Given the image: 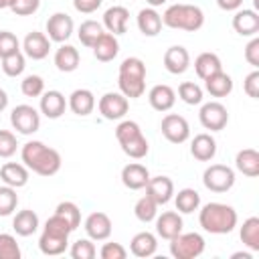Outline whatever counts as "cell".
Returning a JSON list of instances; mask_svg holds the SVG:
<instances>
[{
	"mask_svg": "<svg viewBox=\"0 0 259 259\" xmlns=\"http://www.w3.org/2000/svg\"><path fill=\"white\" fill-rule=\"evenodd\" d=\"M49 51H51V38L45 32L32 30L22 40V53L32 61H42L45 57H49Z\"/></svg>",
	"mask_w": 259,
	"mask_h": 259,
	"instance_id": "obj_13",
	"label": "cell"
},
{
	"mask_svg": "<svg viewBox=\"0 0 259 259\" xmlns=\"http://www.w3.org/2000/svg\"><path fill=\"white\" fill-rule=\"evenodd\" d=\"M79 51L73 47V45H61L57 51H55V67L61 71V73H73L77 67H79Z\"/></svg>",
	"mask_w": 259,
	"mask_h": 259,
	"instance_id": "obj_31",
	"label": "cell"
},
{
	"mask_svg": "<svg viewBox=\"0 0 259 259\" xmlns=\"http://www.w3.org/2000/svg\"><path fill=\"white\" fill-rule=\"evenodd\" d=\"M16 148H18V142H16V136L8 130H0V158H10L16 154Z\"/></svg>",
	"mask_w": 259,
	"mask_h": 259,
	"instance_id": "obj_47",
	"label": "cell"
},
{
	"mask_svg": "<svg viewBox=\"0 0 259 259\" xmlns=\"http://www.w3.org/2000/svg\"><path fill=\"white\" fill-rule=\"evenodd\" d=\"M127 20H130V10L125 6H109L103 12V28H107V32L119 36L127 30Z\"/></svg>",
	"mask_w": 259,
	"mask_h": 259,
	"instance_id": "obj_20",
	"label": "cell"
},
{
	"mask_svg": "<svg viewBox=\"0 0 259 259\" xmlns=\"http://www.w3.org/2000/svg\"><path fill=\"white\" fill-rule=\"evenodd\" d=\"M75 30V22L67 12H55L47 20V36L51 42H67Z\"/></svg>",
	"mask_w": 259,
	"mask_h": 259,
	"instance_id": "obj_11",
	"label": "cell"
},
{
	"mask_svg": "<svg viewBox=\"0 0 259 259\" xmlns=\"http://www.w3.org/2000/svg\"><path fill=\"white\" fill-rule=\"evenodd\" d=\"M0 180L12 188H22L28 184V168L20 162H6L0 166Z\"/></svg>",
	"mask_w": 259,
	"mask_h": 259,
	"instance_id": "obj_24",
	"label": "cell"
},
{
	"mask_svg": "<svg viewBox=\"0 0 259 259\" xmlns=\"http://www.w3.org/2000/svg\"><path fill=\"white\" fill-rule=\"evenodd\" d=\"M91 49H93V55H95L97 61L109 63V61H113V59L117 57V53H119V42H117V36H115V34L103 32V34L95 40V45H93Z\"/></svg>",
	"mask_w": 259,
	"mask_h": 259,
	"instance_id": "obj_28",
	"label": "cell"
},
{
	"mask_svg": "<svg viewBox=\"0 0 259 259\" xmlns=\"http://www.w3.org/2000/svg\"><path fill=\"white\" fill-rule=\"evenodd\" d=\"M18 206V194H16V188L8 186V184H2L0 186V217H8L16 210Z\"/></svg>",
	"mask_w": 259,
	"mask_h": 259,
	"instance_id": "obj_42",
	"label": "cell"
},
{
	"mask_svg": "<svg viewBox=\"0 0 259 259\" xmlns=\"http://www.w3.org/2000/svg\"><path fill=\"white\" fill-rule=\"evenodd\" d=\"M101 259H125L127 251L121 243H103V247L99 249Z\"/></svg>",
	"mask_w": 259,
	"mask_h": 259,
	"instance_id": "obj_49",
	"label": "cell"
},
{
	"mask_svg": "<svg viewBox=\"0 0 259 259\" xmlns=\"http://www.w3.org/2000/svg\"><path fill=\"white\" fill-rule=\"evenodd\" d=\"M245 61L251 65V67H259V38L257 36H251V40L247 42L245 47Z\"/></svg>",
	"mask_w": 259,
	"mask_h": 259,
	"instance_id": "obj_52",
	"label": "cell"
},
{
	"mask_svg": "<svg viewBox=\"0 0 259 259\" xmlns=\"http://www.w3.org/2000/svg\"><path fill=\"white\" fill-rule=\"evenodd\" d=\"M20 91L24 97H40L45 93V81L40 75H26L20 81Z\"/></svg>",
	"mask_w": 259,
	"mask_h": 259,
	"instance_id": "obj_43",
	"label": "cell"
},
{
	"mask_svg": "<svg viewBox=\"0 0 259 259\" xmlns=\"http://www.w3.org/2000/svg\"><path fill=\"white\" fill-rule=\"evenodd\" d=\"M136 22H138V28L144 36H158L162 26H164L162 24V14L152 6L142 8L136 16Z\"/></svg>",
	"mask_w": 259,
	"mask_h": 259,
	"instance_id": "obj_23",
	"label": "cell"
},
{
	"mask_svg": "<svg viewBox=\"0 0 259 259\" xmlns=\"http://www.w3.org/2000/svg\"><path fill=\"white\" fill-rule=\"evenodd\" d=\"M67 247H69V235H59V233H51L42 229L40 239H38V249L42 255H49V257L63 255Z\"/></svg>",
	"mask_w": 259,
	"mask_h": 259,
	"instance_id": "obj_25",
	"label": "cell"
},
{
	"mask_svg": "<svg viewBox=\"0 0 259 259\" xmlns=\"http://www.w3.org/2000/svg\"><path fill=\"white\" fill-rule=\"evenodd\" d=\"M233 28L241 36H255L259 32V14L253 8H239V10H235Z\"/></svg>",
	"mask_w": 259,
	"mask_h": 259,
	"instance_id": "obj_18",
	"label": "cell"
},
{
	"mask_svg": "<svg viewBox=\"0 0 259 259\" xmlns=\"http://www.w3.org/2000/svg\"><path fill=\"white\" fill-rule=\"evenodd\" d=\"M69 255L73 259H93L97 255V249H95V245H93L91 239H79V241H75L71 245Z\"/></svg>",
	"mask_w": 259,
	"mask_h": 259,
	"instance_id": "obj_44",
	"label": "cell"
},
{
	"mask_svg": "<svg viewBox=\"0 0 259 259\" xmlns=\"http://www.w3.org/2000/svg\"><path fill=\"white\" fill-rule=\"evenodd\" d=\"M194 71H196V75L204 81L206 77H210V75L223 71V63H221L219 55L206 51V53H200V55L194 59Z\"/></svg>",
	"mask_w": 259,
	"mask_h": 259,
	"instance_id": "obj_33",
	"label": "cell"
},
{
	"mask_svg": "<svg viewBox=\"0 0 259 259\" xmlns=\"http://www.w3.org/2000/svg\"><path fill=\"white\" fill-rule=\"evenodd\" d=\"M134 214L140 223H152L158 214V204L154 198H150L148 194H144L142 198H138V202L134 204Z\"/></svg>",
	"mask_w": 259,
	"mask_h": 259,
	"instance_id": "obj_39",
	"label": "cell"
},
{
	"mask_svg": "<svg viewBox=\"0 0 259 259\" xmlns=\"http://www.w3.org/2000/svg\"><path fill=\"white\" fill-rule=\"evenodd\" d=\"M14 2L16 0H0V8H12Z\"/></svg>",
	"mask_w": 259,
	"mask_h": 259,
	"instance_id": "obj_57",
	"label": "cell"
},
{
	"mask_svg": "<svg viewBox=\"0 0 259 259\" xmlns=\"http://www.w3.org/2000/svg\"><path fill=\"white\" fill-rule=\"evenodd\" d=\"M148 180H150V170L144 164H140V162H132V164H125L121 168V182L130 190L146 188Z\"/></svg>",
	"mask_w": 259,
	"mask_h": 259,
	"instance_id": "obj_19",
	"label": "cell"
},
{
	"mask_svg": "<svg viewBox=\"0 0 259 259\" xmlns=\"http://www.w3.org/2000/svg\"><path fill=\"white\" fill-rule=\"evenodd\" d=\"M190 154L198 162H210L217 156V140L210 134H198L190 142Z\"/></svg>",
	"mask_w": 259,
	"mask_h": 259,
	"instance_id": "obj_27",
	"label": "cell"
},
{
	"mask_svg": "<svg viewBox=\"0 0 259 259\" xmlns=\"http://www.w3.org/2000/svg\"><path fill=\"white\" fill-rule=\"evenodd\" d=\"M204 89L210 93V97H227L233 91V79L225 71H219L204 79Z\"/></svg>",
	"mask_w": 259,
	"mask_h": 259,
	"instance_id": "obj_32",
	"label": "cell"
},
{
	"mask_svg": "<svg viewBox=\"0 0 259 259\" xmlns=\"http://www.w3.org/2000/svg\"><path fill=\"white\" fill-rule=\"evenodd\" d=\"M101 34H103V24L97 22V20H83L79 24V30H77V36H79L81 45L87 47V49H91Z\"/></svg>",
	"mask_w": 259,
	"mask_h": 259,
	"instance_id": "obj_37",
	"label": "cell"
},
{
	"mask_svg": "<svg viewBox=\"0 0 259 259\" xmlns=\"http://www.w3.org/2000/svg\"><path fill=\"white\" fill-rule=\"evenodd\" d=\"M172 198H174L176 210L182 214H190L200 208V194L194 188H180L178 192H174Z\"/></svg>",
	"mask_w": 259,
	"mask_h": 259,
	"instance_id": "obj_34",
	"label": "cell"
},
{
	"mask_svg": "<svg viewBox=\"0 0 259 259\" xmlns=\"http://www.w3.org/2000/svg\"><path fill=\"white\" fill-rule=\"evenodd\" d=\"M198 121H200V125L204 130L221 132L229 123V111H227V107L221 101H208V103H202L200 105Z\"/></svg>",
	"mask_w": 259,
	"mask_h": 259,
	"instance_id": "obj_9",
	"label": "cell"
},
{
	"mask_svg": "<svg viewBox=\"0 0 259 259\" xmlns=\"http://www.w3.org/2000/svg\"><path fill=\"white\" fill-rule=\"evenodd\" d=\"M168 0H146V4L148 6H152V8H158V6H162V4H166Z\"/></svg>",
	"mask_w": 259,
	"mask_h": 259,
	"instance_id": "obj_56",
	"label": "cell"
},
{
	"mask_svg": "<svg viewBox=\"0 0 259 259\" xmlns=\"http://www.w3.org/2000/svg\"><path fill=\"white\" fill-rule=\"evenodd\" d=\"M83 229H85V233L91 241H105V239H109L113 225H111V219L105 212L95 210V212L87 214V219L83 223Z\"/></svg>",
	"mask_w": 259,
	"mask_h": 259,
	"instance_id": "obj_12",
	"label": "cell"
},
{
	"mask_svg": "<svg viewBox=\"0 0 259 259\" xmlns=\"http://www.w3.org/2000/svg\"><path fill=\"white\" fill-rule=\"evenodd\" d=\"M160 130H162V136L170 144H184L190 138V125H188L186 117H182L178 113H166L162 117Z\"/></svg>",
	"mask_w": 259,
	"mask_h": 259,
	"instance_id": "obj_10",
	"label": "cell"
},
{
	"mask_svg": "<svg viewBox=\"0 0 259 259\" xmlns=\"http://www.w3.org/2000/svg\"><path fill=\"white\" fill-rule=\"evenodd\" d=\"M204 237L200 233H178L170 239V253L176 259H196L204 253Z\"/></svg>",
	"mask_w": 259,
	"mask_h": 259,
	"instance_id": "obj_5",
	"label": "cell"
},
{
	"mask_svg": "<svg viewBox=\"0 0 259 259\" xmlns=\"http://www.w3.org/2000/svg\"><path fill=\"white\" fill-rule=\"evenodd\" d=\"M20 158H22V164L28 170H32L38 176H47V178L55 176L61 170V164H63L61 154L55 148H51V146H47L38 140L26 142L20 148Z\"/></svg>",
	"mask_w": 259,
	"mask_h": 259,
	"instance_id": "obj_1",
	"label": "cell"
},
{
	"mask_svg": "<svg viewBox=\"0 0 259 259\" xmlns=\"http://www.w3.org/2000/svg\"><path fill=\"white\" fill-rule=\"evenodd\" d=\"M0 61H2V63H0V69H2L4 75H8V77H20V75L24 73V69H26V57H24L22 51L12 53V55H8V57H2Z\"/></svg>",
	"mask_w": 259,
	"mask_h": 259,
	"instance_id": "obj_38",
	"label": "cell"
},
{
	"mask_svg": "<svg viewBox=\"0 0 259 259\" xmlns=\"http://www.w3.org/2000/svg\"><path fill=\"white\" fill-rule=\"evenodd\" d=\"M0 10H2V8H0Z\"/></svg>",
	"mask_w": 259,
	"mask_h": 259,
	"instance_id": "obj_58",
	"label": "cell"
},
{
	"mask_svg": "<svg viewBox=\"0 0 259 259\" xmlns=\"http://www.w3.org/2000/svg\"><path fill=\"white\" fill-rule=\"evenodd\" d=\"M156 249H158V239H156V235L150 233V231H140V233H136V235L132 237V241H130V251H132V255H136V257H140V259L152 257V255L156 253Z\"/></svg>",
	"mask_w": 259,
	"mask_h": 259,
	"instance_id": "obj_26",
	"label": "cell"
},
{
	"mask_svg": "<svg viewBox=\"0 0 259 259\" xmlns=\"http://www.w3.org/2000/svg\"><path fill=\"white\" fill-rule=\"evenodd\" d=\"M97 109L99 113L109 119V121H115V119H123L127 109H130V99L125 95H121L119 91H107L99 97L97 101Z\"/></svg>",
	"mask_w": 259,
	"mask_h": 259,
	"instance_id": "obj_8",
	"label": "cell"
},
{
	"mask_svg": "<svg viewBox=\"0 0 259 259\" xmlns=\"http://www.w3.org/2000/svg\"><path fill=\"white\" fill-rule=\"evenodd\" d=\"M6 107H8V93L0 87V113H2Z\"/></svg>",
	"mask_w": 259,
	"mask_h": 259,
	"instance_id": "obj_55",
	"label": "cell"
},
{
	"mask_svg": "<svg viewBox=\"0 0 259 259\" xmlns=\"http://www.w3.org/2000/svg\"><path fill=\"white\" fill-rule=\"evenodd\" d=\"M162 24L174 30L196 32L204 24V12L196 4H170L162 14Z\"/></svg>",
	"mask_w": 259,
	"mask_h": 259,
	"instance_id": "obj_4",
	"label": "cell"
},
{
	"mask_svg": "<svg viewBox=\"0 0 259 259\" xmlns=\"http://www.w3.org/2000/svg\"><path fill=\"white\" fill-rule=\"evenodd\" d=\"M235 168L249 176V178H255L259 176V152L253 150V148H243L237 152L235 156Z\"/></svg>",
	"mask_w": 259,
	"mask_h": 259,
	"instance_id": "obj_30",
	"label": "cell"
},
{
	"mask_svg": "<svg viewBox=\"0 0 259 259\" xmlns=\"http://www.w3.org/2000/svg\"><path fill=\"white\" fill-rule=\"evenodd\" d=\"M217 4L221 10L231 12V10H239L243 6V0H217Z\"/></svg>",
	"mask_w": 259,
	"mask_h": 259,
	"instance_id": "obj_54",
	"label": "cell"
},
{
	"mask_svg": "<svg viewBox=\"0 0 259 259\" xmlns=\"http://www.w3.org/2000/svg\"><path fill=\"white\" fill-rule=\"evenodd\" d=\"M67 107L79 117H85V115L93 113V109H95L93 91L91 89H75L67 99Z\"/></svg>",
	"mask_w": 259,
	"mask_h": 259,
	"instance_id": "obj_22",
	"label": "cell"
},
{
	"mask_svg": "<svg viewBox=\"0 0 259 259\" xmlns=\"http://www.w3.org/2000/svg\"><path fill=\"white\" fill-rule=\"evenodd\" d=\"M38 8H40V0H16L10 10L16 16H32Z\"/></svg>",
	"mask_w": 259,
	"mask_h": 259,
	"instance_id": "obj_50",
	"label": "cell"
},
{
	"mask_svg": "<svg viewBox=\"0 0 259 259\" xmlns=\"http://www.w3.org/2000/svg\"><path fill=\"white\" fill-rule=\"evenodd\" d=\"M237 210L225 202H206L198 210L200 227L210 235H227L237 227Z\"/></svg>",
	"mask_w": 259,
	"mask_h": 259,
	"instance_id": "obj_2",
	"label": "cell"
},
{
	"mask_svg": "<svg viewBox=\"0 0 259 259\" xmlns=\"http://www.w3.org/2000/svg\"><path fill=\"white\" fill-rule=\"evenodd\" d=\"M38 225H40L38 214L34 210H30V208L18 210L14 214V219H12V229H14V233L18 237H30V235H34L38 231Z\"/></svg>",
	"mask_w": 259,
	"mask_h": 259,
	"instance_id": "obj_29",
	"label": "cell"
},
{
	"mask_svg": "<svg viewBox=\"0 0 259 259\" xmlns=\"http://www.w3.org/2000/svg\"><path fill=\"white\" fill-rule=\"evenodd\" d=\"M101 2L103 0H73V6L81 14H93L101 6Z\"/></svg>",
	"mask_w": 259,
	"mask_h": 259,
	"instance_id": "obj_53",
	"label": "cell"
},
{
	"mask_svg": "<svg viewBox=\"0 0 259 259\" xmlns=\"http://www.w3.org/2000/svg\"><path fill=\"white\" fill-rule=\"evenodd\" d=\"M38 109H40V113H42L45 117H49V119H59V117L65 113V109H67V99H65V95H63L61 91L49 89V91H45V93L40 95Z\"/></svg>",
	"mask_w": 259,
	"mask_h": 259,
	"instance_id": "obj_17",
	"label": "cell"
},
{
	"mask_svg": "<svg viewBox=\"0 0 259 259\" xmlns=\"http://www.w3.org/2000/svg\"><path fill=\"white\" fill-rule=\"evenodd\" d=\"M20 51V40L10 30H0V59Z\"/></svg>",
	"mask_w": 259,
	"mask_h": 259,
	"instance_id": "obj_46",
	"label": "cell"
},
{
	"mask_svg": "<svg viewBox=\"0 0 259 259\" xmlns=\"http://www.w3.org/2000/svg\"><path fill=\"white\" fill-rule=\"evenodd\" d=\"M119 93L127 99H138L146 91V63L140 57H127L121 61L117 71Z\"/></svg>",
	"mask_w": 259,
	"mask_h": 259,
	"instance_id": "obj_3",
	"label": "cell"
},
{
	"mask_svg": "<svg viewBox=\"0 0 259 259\" xmlns=\"http://www.w3.org/2000/svg\"><path fill=\"white\" fill-rule=\"evenodd\" d=\"M239 237H241V241H243V245L247 249L259 251V219L257 217H249L247 221H243Z\"/></svg>",
	"mask_w": 259,
	"mask_h": 259,
	"instance_id": "obj_36",
	"label": "cell"
},
{
	"mask_svg": "<svg viewBox=\"0 0 259 259\" xmlns=\"http://www.w3.org/2000/svg\"><path fill=\"white\" fill-rule=\"evenodd\" d=\"M178 97L186 103V105H200L204 99V91L198 83L194 81H184L178 85Z\"/></svg>",
	"mask_w": 259,
	"mask_h": 259,
	"instance_id": "obj_40",
	"label": "cell"
},
{
	"mask_svg": "<svg viewBox=\"0 0 259 259\" xmlns=\"http://www.w3.org/2000/svg\"><path fill=\"white\" fill-rule=\"evenodd\" d=\"M10 123H12V127H14L18 134L30 136V134L38 132V127H40V113H38L32 105L20 103V105H16V107L12 109V113H10Z\"/></svg>",
	"mask_w": 259,
	"mask_h": 259,
	"instance_id": "obj_7",
	"label": "cell"
},
{
	"mask_svg": "<svg viewBox=\"0 0 259 259\" xmlns=\"http://www.w3.org/2000/svg\"><path fill=\"white\" fill-rule=\"evenodd\" d=\"M148 101L152 105V109L164 113V111H170L176 103V91L170 87V85H154L150 91H148Z\"/></svg>",
	"mask_w": 259,
	"mask_h": 259,
	"instance_id": "obj_21",
	"label": "cell"
},
{
	"mask_svg": "<svg viewBox=\"0 0 259 259\" xmlns=\"http://www.w3.org/2000/svg\"><path fill=\"white\" fill-rule=\"evenodd\" d=\"M55 212H57L59 217H63V219L71 225L73 231L81 227V208H79L75 202H71V200H63V202L57 204Z\"/></svg>",
	"mask_w": 259,
	"mask_h": 259,
	"instance_id": "obj_41",
	"label": "cell"
},
{
	"mask_svg": "<svg viewBox=\"0 0 259 259\" xmlns=\"http://www.w3.org/2000/svg\"><path fill=\"white\" fill-rule=\"evenodd\" d=\"M45 231L59 233V235H71V233H73L71 225H69L63 217H59L57 212H55L53 217H49V219H47V223H45Z\"/></svg>",
	"mask_w": 259,
	"mask_h": 259,
	"instance_id": "obj_48",
	"label": "cell"
},
{
	"mask_svg": "<svg viewBox=\"0 0 259 259\" xmlns=\"http://www.w3.org/2000/svg\"><path fill=\"white\" fill-rule=\"evenodd\" d=\"M146 194L150 198H154L158 206L168 204L172 200V196H174V182H172V178H168V176H154L152 178L150 176V180L146 184Z\"/></svg>",
	"mask_w": 259,
	"mask_h": 259,
	"instance_id": "obj_14",
	"label": "cell"
},
{
	"mask_svg": "<svg viewBox=\"0 0 259 259\" xmlns=\"http://www.w3.org/2000/svg\"><path fill=\"white\" fill-rule=\"evenodd\" d=\"M190 67V53L182 45L168 47L164 53V69L172 75H182Z\"/></svg>",
	"mask_w": 259,
	"mask_h": 259,
	"instance_id": "obj_16",
	"label": "cell"
},
{
	"mask_svg": "<svg viewBox=\"0 0 259 259\" xmlns=\"http://www.w3.org/2000/svg\"><path fill=\"white\" fill-rule=\"evenodd\" d=\"M202 184L210 192H229L235 186V170L227 164H210L202 172Z\"/></svg>",
	"mask_w": 259,
	"mask_h": 259,
	"instance_id": "obj_6",
	"label": "cell"
},
{
	"mask_svg": "<svg viewBox=\"0 0 259 259\" xmlns=\"http://www.w3.org/2000/svg\"><path fill=\"white\" fill-rule=\"evenodd\" d=\"M156 233L158 237L170 241L174 239L178 233H182V227H184V221L180 217V212L176 210H164L162 214H156Z\"/></svg>",
	"mask_w": 259,
	"mask_h": 259,
	"instance_id": "obj_15",
	"label": "cell"
},
{
	"mask_svg": "<svg viewBox=\"0 0 259 259\" xmlns=\"http://www.w3.org/2000/svg\"><path fill=\"white\" fill-rule=\"evenodd\" d=\"M243 89H245V93H247L251 99H259V71H257V69L251 71V73L245 77Z\"/></svg>",
	"mask_w": 259,
	"mask_h": 259,
	"instance_id": "obj_51",
	"label": "cell"
},
{
	"mask_svg": "<svg viewBox=\"0 0 259 259\" xmlns=\"http://www.w3.org/2000/svg\"><path fill=\"white\" fill-rule=\"evenodd\" d=\"M119 146H121V152H123L125 156H130V158H134V160H142V158H146L148 152H150V144H148V140H146L144 134H138V136L125 140V142H121Z\"/></svg>",
	"mask_w": 259,
	"mask_h": 259,
	"instance_id": "obj_35",
	"label": "cell"
},
{
	"mask_svg": "<svg viewBox=\"0 0 259 259\" xmlns=\"http://www.w3.org/2000/svg\"><path fill=\"white\" fill-rule=\"evenodd\" d=\"M20 247L10 233H0V259H20Z\"/></svg>",
	"mask_w": 259,
	"mask_h": 259,
	"instance_id": "obj_45",
	"label": "cell"
}]
</instances>
